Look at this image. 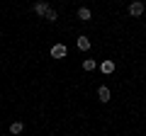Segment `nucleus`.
<instances>
[{"label":"nucleus","mask_w":146,"mask_h":136,"mask_svg":"<svg viewBox=\"0 0 146 136\" xmlns=\"http://www.w3.org/2000/svg\"><path fill=\"white\" fill-rule=\"evenodd\" d=\"M66 53H68L66 44H56V46L51 49V56H54V58H63V56H66Z\"/></svg>","instance_id":"f257e3e1"},{"label":"nucleus","mask_w":146,"mask_h":136,"mask_svg":"<svg viewBox=\"0 0 146 136\" xmlns=\"http://www.w3.org/2000/svg\"><path fill=\"white\" fill-rule=\"evenodd\" d=\"M141 12H144V5H141V3H131V5H129V15L139 17Z\"/></svg>","instance_id":"f03ea898"},{"label":"nucleus","mask_w":146,"mask_h":136,"mask_svg":"<svg viewBox=\"0 0 146 136\" xmlns=\"http://www.w3.org/2000/svg\"><path fill=\"white\" fill-rule=\"evenodd\" d=\"M98 97L102 100V102H110V88H105V85H100V90H98Z\"/></svg>","instance_id":"7ed1b4c3"},{"label":"nucleus","mask_w":146,"mask_h":136,"mask_svg":"<svg viewBox=\"0 0 146 136\" xmlns=\"http://www.w3.org/2000/svg\"><path fill=\"white\" fill-rule=\"evenodd\" d=\"M76 44H78L80 51H88V49H90V39L88 37H78V42H76Z\"/></svg>","instance_id":"20e7f679"},{"label":"nucleus","mask_w":146,"mask_h":136,"mask_svg":"<svg viewBox=\"0 0 146 136\" xmlns=\"http://www.w3.org/2000/svg\"><path fill=\"white\" fill-rule=\"evenodd\" d=\"M49 10H51V7H49L46 3H36V5H34V12H36V15H46Z\"/></svg>","instance_id":"39448f33"},{"label":"nucleus","mask_w":146,"mask_h":136,"mask_svg":"<svg viewBox=\"0 0 146 136\" xmlns=\"http://www.w3.org/2000/svg\"><path fill=\"white\" fill-rule=\"evenodd\" d=\"M100 68H102V73H112V71H115V61H102Z\"/></svg>","instance_id":"423d86ee"},{"label":"nucleus","mask_w":146,"mask_h":136,"mask_svg":"<svg viewBox=\"0 0 146 136\" xmlns=\"http://www.w3.org/2000/svg\"><path fill=\"white\" fill-rule=\"evenodd\" d=\"M22 131H25L22 121H12V124H10V134H22Z\"/></svg>","instance_id":"0eeeda50"},{"label":"nucleus","mask_w":146,"mask_h":136,"mask_svg":"<svg viewBox=\"0 0 146 136\" xmlns=\"http://www.w3.org/2000/svg\"><path fill=\"white\" fill-rule=\"evenodd\" d=\"M83 68H85V71H95V68H98V63H95L93 58H85V61H83Z\"/></svg>","instance_id":"6e6552de"},{"label":"nucleus","mask_w":146,"mask_h":136,"mask_svg":"<svg viewBox=\"0 0 146 136\" xmlns=\"http://www.w3.org/2000/svg\"><path fill=\"white\" fill-rule=\"evenodd\" d=\"M78 17H80V20H90V10H88V7H80V10H78Z\"/></svg>","instance_id":"1a4fd4ad"},{"label":"nucleus","mask_w":146,"mask_h":136,"mask_svg":"<svg viewBox=\"0 0 146 136\" xmlns=\"http://www.w3.org/2000/svg\"><path fill=\"white\" fill-rule=\"evenodd\" d=\"M44 17H46L49 22H56V17H58V15H56V12H54V10H49V12H46V15H44Z\"/></svg>","instance_id":"9d476101"}]
</instances>
